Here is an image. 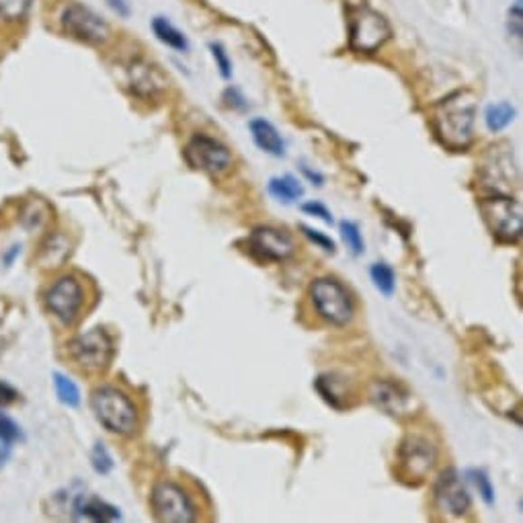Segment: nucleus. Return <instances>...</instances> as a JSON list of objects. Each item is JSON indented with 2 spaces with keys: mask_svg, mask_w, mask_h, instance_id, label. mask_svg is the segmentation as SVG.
Masks as SVG:
<instances>
[{
  "mask_svg": "<svg viewBox=\"0 0 523 523\" xmlns=\"http://www.w3.org/2000/svg\"><path fill=\"white\" fill-rule=\"evenodd\" d=\"M152 31H154V35H157L160 42L168 45V48H173L176 52H187V48H189L187 37H185L181 31L176 29L168 19H165V17L154 19L152 21Z\"/></svg>",
  "mask_w": 523,
  "mask_h": 523,
  "instance_id": "21",
  "label": "nucleus"
},
{
  "mask_svg": "<svg viewBox=\"0 0 523 523\" xmlns=\"http://www.w3.org/2000/svg\"><path fill=\"white\" fill-rule=\"evenodd\" d=\"M300 230H302V234L308 238V241L314 242L317 246H320L322 251H327V252H335V251H337L333 238L327 236V234H322L320 230H314V228L304 226V224L300 226Z\"/></svg>",
  "mask_w": 523,
  "mask_h": 523,
  "instance_id": "29",
  "label": "nucleus"
},
{
  "mask_svg": "<svg viewBox=\"0 0 523 523\" xmlns=\"http://www.w3.org/2000/svg\"><path fill=\"white\" fill-rule=\"evenodd\" d=\"M35 0H0V23H19L27 14Z\"/></svg>",
  "mask_w": 523,
  "mask_h": 523,
  "instance_id": "25",
  "label": "nucleus"
},
{
  "mask_svg": "<svg viewBox=\"0 0 523 523\" xmlns=\"http://www.w3.org/2000/svg\"><path fill=\"white\" fill-rule=\"evenodd\" d=\"M369 400L378 406L382 413L390 417H409L414 409V398L403 384L392 380H376L369 386Z\"/></svg>",
  "mask_w": 523,
  "mask_h": 523,
  "instance_id": "15",
  "label": "nucleus"
},
{
  "mask_svg": "<svg viewBox=\"0 0 523 523\" xmlns=\"http://www.w3.org/2000/svg\"><path fill=\"white\" fill-rule=\"evenodd\" d=\"M72 515L76 519H89V521H115L121 518L118 507L101 501V499H84L81 495L72 505Z\"/></svg>",
  "mask_w": 523,
  "mask_h": 523,
  "instance_id": "18",
  "label": "nucleus"
},
{
  "mask_svg": "<svg viewBox=\"0 0 523 523\" xmlns=\"http://www.w3.org/2000/svg\"><path fill=\"white\" fill-rule=\"evenodd\" d=\"M0 440L14 443L21 440V427L5 413H0Z\"/></svg>",
  "mask_w": 523,
  "mask_h": 523,
  "instance_id": "30",
  "label": "nucleus"
},
{
  "mask_svg": "<svg viewBox=\"0 0 523 523\" xmlns=\"http://www.w3.org/2000/svg\"><path fill=\"white\" fill-rule=\"evenodd\" d=\"M71 255V242L64 234H50L48 241L42 244L40 255H37V261L43 269H58L62 263H64L66 257Z\"/></svg>",
  "mask_w": 523,
  "mask_h": 523,
  "instance_id": "20",
  "label": "nucleus"
},
{
  "mask_svg": "<svg viewBox=\"0 0 523 523\" xmlns=\"http://www.w3.org/2000/svg\"><path fill=\"white\" fill-rule=\"evenodd\" d=\"M437 461V445L427 433L413 431L398 445L396 464L400 480L419 484L427 479Z\"/></svg>",
  "mask_w": 523,
  "mask_h": 523,
  "instance_id": "4",
  "label": "nucleus"
},
{
  "mask_svg": "<svg viewBox=\"0 0 523 523\" xmlns=\"http://www.w3.org/2000/svg\"><path fill=\"white\" fill-rule=\"evenodd\" d=\"M52 378H53V388H56V396L62 404L72 406V409L81 404V390L71 378H68V376L53 372Z\"/></svg>",
  "mask_w": 523,
  "mask_h": 523,
  "instance_id": "24",
  "label": "nucleus"
},
{
  "mask_svg": "<svg viewBox=\"0 0 523 523\" xmlns=\"http://www.w3.org/2000/svg\"><path fill=\"white\" fill-rule=\"evenodd\" d=\"M249 129H251L252 140H255L259 148L265 154H269V157H275V158L286 157V142H283L281 134L277 132V128L271 121L257 118L249 123Z\"/></svg>",
  "mask_w": 523,
  "mask_h": 523,
  "instance_id": "17",
  "label": "nucleus"
},
{
  "mask_svg": "<svg viewBox=\"0 0 523 523\" xmlns=\"http://www.w3.org/2000/svg\"><path fill=\"white\" fill-rule=\"evenodd\" d=\"M518 179V166L513 160V146L499 142L490 146L480 165V181L492 194L507 195L513 181Z\"/></svg>",
  "mask_w": 523,
  "mask_h": 523,
  "instance_id": "12",
  "label": "nucleus"
},
{
  "mask_svg": "<svg viewBox=\"0 0 523 523\" xmlns=\"http://www.w3.org/2000/svg\"><path fill=\"white\" fill-rule=\"evenodd\" d=\"M185 160L191 168L210 176H224L233 168V154L224 144L207 134H195L185 146Z\"/></svg>",
  "mask_w": 523,
  "mask_h": 523,
  "instance_id": "9",
  "label": "nucleus"
},
{
  "mask_svg": "<svg viewBox=\"0 0 523 523\" xmlns=\"http://www.w3.org/2000/svg\"><path fill=\"white\" fill-rule=\"evenodd\" d=\"M369 277H372L374 288L378 290L382 296L390 298L392 294H395L396 273L388 263H384V261H380V263H374L372 267H369Z\"/></svg>",
  "mask_w": 523,
  "mask_h": 523,
  "instance_id": "22",
  "label": "nucleus"
},
{
  "mask_svg": "<svg viewBox=\"0 0 523 523\" xmlns=\"http://www.w3.org/2000/svg\"><path fill=\"white\" fill-rule=\"evenodd\" d=\"M476 97L471 90H456L431 109V123L440 142L453 152H464L474 142Z\"/></svg>",
  "mask_w": 523,
  "mask_h": 523,
  "instance_id": "1",
  "label": "nucleus"
},
{
  "mask_svg": "<svg viewBox=\"0 0 523 523\" xmlns=\"http://www.w3.org/2000/svg\"><path fill=\"white\" fill-rule=\"evenodd\" d=\"M128 72V84L136 97L142 99H154L166 87V79L157 66L150 64L146 60H132L126 68Z\"/></svg>",
  "mask_w": 523,
  "mask_h": 523,
  "instance_id": "16",
  "label": "nucleus"
},
{
  "mask_svg": "<svg viewBox=\"0 0 523 523\" xmlns=\"http://www.w3.org/2000/svg\"><path fill=\"white\" fill-rule=\"evenodd\" d=\"M11 452H13V445L9 442L0 440V468H3L6 461L11 458Z\"/></svg>",
  "mask_w": 523,
  "mask_h": 523,
  "instance_id": "34",
  "label": "nucleus"
},
{
  "mask_svg": "<svg viewBox=\"0 0 523 523\" xmlns=\"http://www.w3.org/2000/svg\"><path fill=\"white\" fill-rule=\"evenodd\" d=\"M466 479L474 484V489L479 490V497L484 503L489 507L495 505V487H492L489 474L482 468H468Z\"/></svg>",
  "mask_w": 523,
  "mask_h": 523,
  "instance_id": "27",
  "label": "nucleus"
},
{
  "mask_svg": "<svg viewBox=\"0 0 523 523\" xmlns=\"http://www.w3.org/2000/svg\"><path fill=\"white\" fill-rule=\"evenodd\" d=\"M433 499L435 505L440 507V511L450 515V518H460V515H464L472 505L471 492H468L456 468H448V471L440 474V479H437L433 487Z\"/></svg>",
  "mask_w": 523,
  "mask_h": 523,
  "instance_id": "14",
  "label": "nucleus"
},
{
  "mask_svg": "<svg viewBox=\"0 0 523 523\" xmlns=\"http://www.w3.org/2000/svg\"><path fill=\"white\" fill-rule=\"evenodd\" d=\"M267 191L275 202L280 204H296L298 199L304 197V187L300 179H296L294 175H281V176H271L267 183Z\"/></svg>",
  "mask_w": 523,
  "mask_h": 523,
  "instance_id": "19",
  "label": "nucleus"
},
{
  "mask_svg": "<svg viewBox=\"0 0 523 523\" xmlns=\"http://www.w3.org/2000/svg\"><path fill=\"white\" fill-rule=\"evenodd\" d=\"M68 356L82 372H103L113 357V341L105 328L95 327L84 335L72 338L71 345H68Z\"/></svg>",
  "mask_w": 523,
  "mask_h": 523,
  "instance_id": "8",
  "label": "nucleus"
},
{
  "mask_svg": "<svg viewBox=\"0 0 523 523\" xmlns=\"http://www.w3.org/2000/svg\"><path fill=\"white\" fill-rule=\"evenodd\" d=\"M60 23L68 35L90 45H101L109 42L111 37L109 23L99 17L95 11H90L89 6L79 3L68 5L66 9L62 11Z\"/></svg>",
  "mask_w": 523,
  "mask_h": 523,
  "instance_id": "11",
  "label": "nucleus"
},
{
  "mask_svg": "<svg viewBox=\"0 0 523 523\" xmlns=\"http://www.w3.org/2000/svg\"><path fill=\"white\" fill-rule=\"evenodd\" d=\"M390 23L369 6H353L349 13V48L357 53H376L390 40Z\"/></svg>",
  "mask_w": 523,
  "mask_h": 523,
  "instance_id": "6",
  "label": "nucleus"
},
{
  "mask_svg": "<svg viewBox=\"0 0 523 523\" xmlns=\"http://www.w3.org/2000/svg\"><path fill=\"white\" fill-rule=\"evenodd\" d=\"M95 419L115 435H132L138 427V409L134 400L118 386H99L90 396Z\"/></svg>",
  "mask_w": 523,
  "mask_h": 523,
  "instance_id": "2",
  "label": "nucleus"
},
{
  "mask_svg": "<svg viewBox=\"0 0 523 523\" xmlns=\"http://www.w3.org/2000/svg\"><path fill=\"white\" fill-rule=\"evenodd\" d=\"M302 212L308 214V215H314V218H319L325 222V224H333V214L328 212V207L325 204H320V202H308V204H302Z\"/></svg>",
  "mask_w": 523,
  "mask_h": 523,
  "instance_id": "32",
  "label": "nucleus"
},
{
  "mask_svg": "<svg viewBox=\"0 0 523 523\" xmlns=\"http://www.w3.org/2000/svg\"><path fill=\"white\" fill-rule=\"evenodd\" d=\"M45 306L64 327L79 320L84 306V288L74 275H62L45 291Z\"/></svg>",
  "mask_w": 523,
  "mask_h": 523,
  "instance_id": "10",
  "label": "nucleus"
},
{
  "mask_svg": "<svg viewBox=\"0 0 523 523\" xmlns=\"http://www.w3.org/2000/svg\"><path fill=\"white\" fill-rule=\"evenodd\" d=\"M90 464L97 474H109L115 466L111 453L107 452L103 443H95V448L90 452Z\"/></svg>",
  "mask_w": 523,
  "mask_h": 523,
  "instance_id": "28",
  "label": "nucleus"
},
{
  "mask_svg": "<svg viewBox=\"0 0 523 523\" xmlns=\"http://www.w3.org/2000/svg\"><path fill=\"white\" fill-rule=\"evenodd\" d=\"M249 251L261 261L281 263L296 252V242L286 230L273 226H257L249 236Z\"/></svg>",
  "mask_w": 523,
  "mask_h": 523,
  "instance_id": "13",
  "label": "nucleus"
},
{
  "mask_svg": "<svg viewBox=\"0 0 523 523\" xmlns=\"http://www.w3.org/2000/svg\"><path fill=\"white\" fill-rule=\"evenodd\" d=\"M210 50H212V56L215 60V64H218V71L222 74V79H230L233 76V64H230V60L226 56V52L224 48H222L220 43H212L210 45Z\"/></svg>",
  "mask_w": 523,
  "mask_h": 523,
  "instance_id": "31",
  "label": "nucleus"
},
{
  "mask_svg": "<svg viewBox=\"0 0 523 523\" xmlns=\"http://www.w3.org/2000/svg\"><path fill=\"white\" fill-rule=\"evenodd\" d=\"M109 6L113 11H118V14H121V17H128L129 14V6L123 3V0H109Z\"/></svg>",
  "mask_w": 523,
  "mask_h": 523,
  "instance_id": "36",
  "label": "nucleus"
},
{
  "mask_svg": "<svg viewBox=\"0 0 523 523\" xmlns=\"http://www.w3.org/2000/svg\"><path fill=\"white\" fill-rule=\"evenodd\" d=\"M150 507L154 518L165 523H191L197 519V507L194 499L181 484L173 480H160L154 484Z\"/></svg>",
  "mask_w": 523,
  "mask_h": 523,
  "instance_id": "7",
  "label": "nucleus"
},
{
  "mask_svg": "<svg viewBox=\"0 0 523 523\" xmlns=\"http://www.w3.org/2000/svg\"><path fill=\"white\" fill-rule=\"evenodd\" d=\"M302 173L308 176V179L312 181V185H317V187H320V185L325 183V176H322V175L317 173V171H310V168H308V166H302Z\"/></svg>",
  "mask_w": 523,
  "mask_h": 523,
  "instance_id": "35",
  "label": "nucleus"
},
{
  "mask_svg": "<svg viewBox=\"0 0 523 523\" xmlns=\"http://www.w3.org/2000/svg\"><path fill=\"white\" fill-rule=\"evenodd\" d=\"M515 109L511 103H495L487 107V113H484V121H487V128L490 132H501L509 123L513 121Z\"/></svg>",
  "mask_w": 523,
  "mask_h": 523,
  "instance_id": "23",
  "label": "nucleus"
},
{
  "mask_svg": "<svg viewBox=\"0 0 523 523\" xmlns=\"http://www.w3.org/2000/svg\"><path fill=\"white\" fill-rule=\"evenodd\" d=\"M308 298L320 320L330 327H347L356 317V302L349 290L335 277H319L308 288Z\"/></svg>",
  "mask_w": 523,
  "mask_h": 523,
  "instance_id": "3",
  "label": "nucleus"
},
{
  "mask_svg": "<svg viewBox=\"0 0 523 523\" xmlns=\"http://www.w3.org/2000/svg\"><path fill=\"white\" fill-rule=\"evenodd\" d=\"M479 210L490 234L501 242H518L523 230L521 204L511 195L492 194L482 197Z\"/></svg>",
  "mask_w": 523,
  "mask_h": 523,
  "instance_id": "5",
  "label": "nucleus"
},
{
  "mask_svg": "<svg viewBox=\"0 0 523 523\" xmlns=\"http://www.w3.org/2000/svg\"><path fill=\"white\" fill-rule=\"evenodd\" d=\"M338 230H341V238H343V242H345V246H347V251L351 252V255L353 257L364 255L366 242H364V236H361V230L356 222L343 220L341 224H338Z\"/></svg>",
  "mask_w": 523,
  "mask_h": 523,
  "instance_id": "26",
  "label": "nucleus"
},
{
  "mask_svg": "<svg viewBox=\"0 0 523 523\" xmlns=\"http://www.w3.org/2000/svg\"><path fill=\"white\" fill-rule=\"evenodd\" d=\"M17 398H19V392L14 390V388L11 386V384L0 382V406L13 404Z\"/></svg>",
  "mask_w": 523,
  "mask_h": 523,
  "instance_id": "33",
  "label": "nucleus"
}]
</instances>
